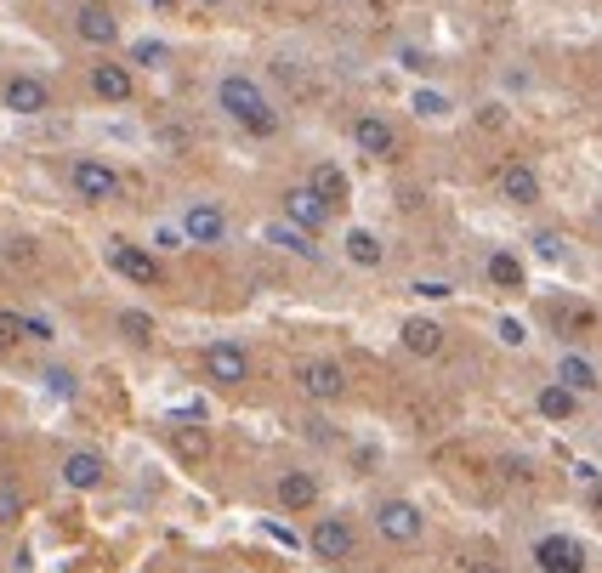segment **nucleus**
Returning a JSON list of instances; mask_svg holds the SVG:
<instances>
[{
	"label": "nucleus",
	"instance_id": "obj_22",
	"mask_svg": "<svg viewBox=\"0 0 602 573\" xmlns=\"http://www.w3.org/2000/svg\"><path fill=\"white\" fill-rule=\"evenodd\" d=\"M171 449L182 454V460H211V426H199V420H182V426H171Z\"/></svg>",
	"mask_w": 602,
	"mask_h": 573
},
{
	"label": "nucleus",
	"instance_id": "obj_11",
	"mask_svg": "<svg viewBox=\"0 0 602 573\" xmlns=\"http://www.w3.org/2000/svg\"><path fill=\"white\" fill-rule=\"evenodd\" d=\"M353 148L358 154H370V159H392L398 154V131H392L381 114H358L353 120Z\"/></svg>",
	"mask_w": 602,
	"mask_h": 573
},
{
	"label": "nucleus",
	"instance_id": "obj_17",
	"mask_svg": "<svg viewBox=\"0 0 602 573\" xmlns=\"http://www.w3.org/2000/svg\"><path fill=\"white\" fill-rule=\"evenodd\" d=\"M91 97L97 103H131V69L125 63H91Z\"/></svg>",
	"mask_w": 602,
	"mask_h": 573
},
{
	"label": "nucleus",
	"instance_id": "obj_15",
	"mask_svg": "<svg viewBox=\"0 0 602 573\" xmlns=\"http://www.w3.org/2000/svg\"><path fill=\"white\" fill-rule=\"evenodd\" d=\"M74 35L91 40V46H114V40H120V23H114V12H108V6L86 0V6L74 12Z\"/></svg>",
	"mask_w": 602,
	"mask_h": 573
},
{
	"label": "nucleus",
	"instance_id": "obj_29",
	"mask_svg": "<svg viewBox=\"0 0 602 573\" xmlns=\"http://www.w3.org/2000/svg\"><path fill=\"white\" fill-rule=\"evenodd\" d=\"M409 108H415L421 120H443V114H449V97H443V91H415Z\"/></svg>",
	"mask_w": 602,
	"mask_h": 573
},
{
	"label": "nucleus",
	"instance_id": "obj_21",
	"mask_svg": "<svg viewBox=\"0 0 602 573\" xmlns=\"http://www.w3.org/2000/svg\"><path fill=\"white\" fill-rule=\"evenodd\" d=\"M534 409H540L546 420H574L580 415V392H568L563 381H546L540 392H534Z\"/></svg>",
	"mask_w": 602,
	"mask_h": 573
},
{
	"label": "nucleus",
	"instance_id": "obj_39",
	"mask_svg": "<svg viewBox=\"0 0 602 573\" xmlns=\"http://www.w3.org/2000/svg\"><path fill=\"white\" fill-rule=\"evenodd\" d=\"M199 6H222V0H199Z\"/></svg>",
	"mask_w": 602,
	"mask_h": 573
},
{
	"label": "nucleus",
	"instance_id": "obj_2",
	"mask_svg": "<svg viewBox=\"0 0 602 573\" xmlns=\"http://www.w3.org/2000/svg\"><path fill=\"white\" fill-rule=\"evenodd\" d=\"M69 188L86 199V205H114L120 199V171L114 165H103V159H74L69 165Z\"/></svg>",
	"mask_w": 602,
	"mask_h": 573
},
{
	"label": "nucleus",
	"instance_id": "obj_32",
	"mask_svg": "<svg viewBox=\"0 0 602 573\" xmlns=\"http://www.w3.org/2000/svg\"><path fill=\"white\" fill-rule=\"evenodd\" d=\"M40 381H46V392H52V398H74V375H69V369H46Z\"/></svg>",
	"mask_w": 602,
	"mask_h": 573
},
{
	"label": "nucleus",
	"instance_id": "obj_12",
	"mask_svg": "<svg viewBox=\"0 0 602 573\" xmlns=\"http://www.w3.org/2000/svg\"><path fill=\"white\" fill-rule=\"evenodd\" d=\"M495 188L506 205H540V171L534 165H523V159H512V165H500Z\"/></svg>",
	"mask_w": 602,
	"mask_h": 573
},
{
	"label": "nucleus",
	"instance_id": "obj_36",
	"mask_svg": "<svg viewBox=\"0 0 602 573\" xmlns=\"http://www.w3.org/2000/svg\"><path fill=\"white\" fill-rule=\"evenodd\" d=\"M154 244H160V250H182V244H188V233H182V227H160V233H154Z\"/></svg>",
	"mask_w": 602,
	"mask_h": 573
},
{
	"label": "nucleus",
	"instance_id": "obj_38",
	"mask_svg": "<svg viewBox=\"0 0 602 573\" xmlns=\"http://www.w3.org/2000/svg\"><path fill=\"white\" fill-rule=\"evenodd\" d=\"M461 568H466V573H500V568H489V562H483V556H466Z\"/></svg>",
	"mask_w": 602,
	"mask_h": 573
},
{
	"label": "nucleus",
	"instance_id": "obj_34",
	"mask_svg": "<svg viewBox=\"0 0 602 573\" xmlns=\"http://www.w3.org/2000/svg\"><path fill=\"white\" fill-rule=\"evenodd\" d=\"M534 250L546 261H563V239H557V233H534Z\"/></svg>",
	"mask_w": 602,
	"mask_h": 573
},
{
	"label": "nucleus",
	"instance_id": "obj_37",
	"mask_svg": "<svg viewBox=\"0 0 602 573\" xmlns=\"http://www.w3.org/2000/svg\"><path fill=\"white\" fill-rule=\"evenodd\" d=\"M23 335H29V341H52V324H46V318H23Z\"/></svg>",
	"mask_w": 602,
	"mask_h": 573
},
{
	"label": "nucleus",
	"instance_id": "obj_4",
	"mask_svg": "<svg viewBox=\"0 0 602 573\" xmlns=\"http://www.w3.org/2000/svg\"><path fill=\"white\" fill-rule=\"evenodd\" d=\"M375 534L387 539V545H415L426 534V517L415 500H381L375 505Z\"/></svg>",
	"mask_w": 602,
	"mask_h": 573
},
{
	"label": "nucleus",
	"instance_id": "obj_5",
	"mask_svg": "<svg viewBox=\"0 0 602 573\" xmlns=\"http://www.w3.org/2000/svg\"><path fill=\"white\" fill-rule=\"evenodd\" d=\"M307 545H313V556H319V562H353L358 556V528L347 517H319L313 522V534H307Z\"/></svg>",
	"mask_w": 602,
	"mask_h": 573
},
{
	"label": "nucleus",
	"instance_id": "obj_16",
	"mask_svg": "<svg viewBox=\"0 0 602 573\" xmlns=\"http://www.w3.org/2000/svg\"><path fill=\"white\" fill-rule=\"evenodd\" d=\"M404 352H415V358H438L443 341H449V330H443L438 318H404Z\"/></svg>",
	"mask_w": 602,
	"mask_h": 573
},
{
	"label": "nucleus",
	"instance_id": "obj_6",
	"mask_svg": "<svg viewBox=\"0 0 602 573\" xmlns=\"http://www.w3.org/2000/svg\"><path fill=\"white\" fill-rule=\"evenodd\" d=\"M296 386L313 403H336V398H347V369L336 358H307V364H296Z\"/></svg>",
	"mask_w": 602,
	"mask_h": 573
},
{
	"label": "nucleus",
	"instance_id": "obj_23",
	"mask_svg": "<svg viewBox=\"0 0 602 573\" xmlns=\"http://www.w3.org/2000/svg\"><path fill=\"white\" fill-rule=\"evenodd\" d=\"M557 381L568 386V392H597V364H591V358H580V352H563V358H557Z\"/></svg>",
	"mask_w": 602,
	"mask_h": 573
},
{
	"label": "nucleus",
	"instance_id": "obj_27",
	"mask_svg": "<svg viewBox=\"0 0 602 573\" xmlns=\"http://www.w3.org/2000/svg\"><path fill=\"white\" fill-rule=\"evenodd\" d=\"M131 63H142V69H165V63H171V46H165V40H137V46H131Z\"/></svg>",
	"mask_w": 602,
	"mask_h": 573
},
{
	"label": "nucleus",
	"instance_id": "obj_3",
	"mask_svg": "<svg viewBox=\"0 0 602 573\" xmlns=\"http://www.w3.org/2000/svg\"><path fill=\"white\" fill-rule=\"evenodd\" d=\"M108 267L120 278H131V284H142V290H154V284H165V267L154 250H142V244L131 239H108Z\"/></svg>",
	"mask_w": 602,
	"mask_h": 573
},
{
	"label": "nucleus",
	"instance_id": "obj_8",
	"mask_svg": "<svg viewBox=\"0 0 602 573\" xmlns=\"http://www.w3.org/2000/svg\"><path fill=\"white\" fill-rule=\"evenodd\" d=\"M284 222L290 227H301V233H319L324 222H330V205H324L319 193L307 188V182H301V188H284Z\"/></svg>",
	"mask_w": 602,
	"mask_h": 573
},
{
	"label": "nucleus",
	"instance_id": "obj_20",
	"mask_svg": "<svg viewBox=\"0 0 602 573\" xmlns=\"http://www.w3.org/2000/svg\"><path fill=\"white\" fill-rule=\"evenodd\" d=\"M307 188L319 193V199H324L330 210H341V205H347V193H353V188H347V171H341V165H330V159H324V165H313Z\"/></svg>",
	"mask_w": 602,
	"mask_h": 573
},
{
	"label": "nucleus",
	"instance_id": "obj_1",
	"mask_svg": "<svg viewBox=\"0 0 602 573\" xmlns=\"http://www.w3.org/2000/svg\"><path fill=\"white\" fill-rule=\"evenodd\" d=\"M216 108L250 137H279V108L267 103V91L250 74H222L216 80Z\"/></svg>",
	"mask_w": 602,
	"mask_h": 573
},
{
	"label": "nucleus",
	"instance_id": "obj_19",
	"mask_svg": "<svg viewBox=\"0 0 602 573\" xmlns=\"http://www.w3.org/2000/svg\"><path fill=\"white\" fill-rule=\"evenodd\" d=\"M546 318H551V330H557V335H574V341L597 330V313H591L585 301H551Z\"/></svg>",
	"mask_w": 602,
	"mask_h": 573
},
{
	"label": "nucleus",
	"instance_id": "obj_28",
	"mask_svg": "<svg viewBox=\"0 0 602 573\" xmlns=\"http://www.w3.org/2000/svg\"><path fill=\"white\" fill-rule=\"evenodd\" d=\"M120 335L125 341H137V347H148V341H154V318L148 313H120Z\"/></svg>",
	"mask_w": 602,
	"mask_h": 573
},
{
	"label": "nucleus",
	"instance_id": "obj_10",
	"mask_svg": "<svg viewBox=\"0 0 602 573\" xmlns=\"http://www.w3.org/2000/svg\"><path fill=\"white\" fill-rule=\"evenodd\" d=\"M205 369H211L216 386H245L250 381V352L239 347V341H216V347L205 352Z\"/></svg>",
	"mask_w": 602,
	"mask_h": 573
},
{
	"label": "nucleus",
	"instance_id": "obj_14",
	"mask_svg": "<svg viewBox=\"0 0 602 573\" xmlns=\"http://www.w3.org/2000/svg\"><path fill=\"white\" fill-rule=\"evenodd\" d=\"M273 500H279L284 511H313V505H319V477H313V471H279Z\"/></svg>",
	"mask_w": 602,
	"mask_h": 573
},
{
	"label": "nucleus",
	"instance_id": "obj_26",
	"mask_svg": "<svg viewBox=\"0 0 602 573\" xmlns=\"http://www.w3.org/2000/svg\"><path fill=\"white\" fill-rule=\"evenodd\" d=\"M489 284H495V290H523V261H517L512 250H495V256H489Z\"/></svg>",
	"mask_w": 602,
	"mask_h": 573
},
{
	"label": "nucleus",
	"instance_id": "obj_33",
	"mask_svg": "<svg viewBox=\"0 0 602 573\" xmlns=\"http://www.w3.org/2000/svg\"><path fill=\"white\" fill-rule=\"evenodd\" d=\"M495 330H500V341H506V347H523V341H529V330H523L517 318H500Z\"/></svg>",
	"mask_w": 602,
	"mask_h": 573
},
{
	"label": "nucleus",
	"instance_id": "obj_13",
	"mask_svg": "<svg viewBox=\"0 0 602 573\" xmlns=\"http://www.w3.org/2000/svg\"><path fill=\"white\" fill-rule=\"evenodd\" d=\"M182 233L194 244H222V233H228V216L211 205V199H194V205L182 210Z\"/></svg>",
	"mask_w": 602,
	"mask_h": 573
},
{
	"label": "nucleus",
	"instance_id": "obj_30",
	"mask_svg": "<svg viewBox=\"0 0 602 573\" xmlns=\"http://www.w3.org/2000/svg\"><path fill=\"white\" fill-rule=\"evenodd\" d=\"M18 341H29V335H23V313H6V307H0V352H12Z\"/></svg>",
	"mask_w": 602,
	"mask_h": 573
},
{
	"label": "nucleus",
	"instance_id": "obj_31",
	"mask_svg": "<svg viewBox=\"0 0 602 573\" xmlns=\"http://www.w3.org/2000/svg\"><path fill=\"white\" fill-rule=\"evenodd\" d=\"M409 290H415V296H426V301H449V296H455V284H443V278H415Z\"/></svg>",
	"mask_w": 602,
	"mask_h": 573
},
{
	"label": "nucleus",
	"instance_id": "obj_18",
	"mask_svg": "<svg viewBox=\"0 0 602 573\" xmlns=\"http://www.w3.org/2000/svg\"><path fill=\"white\" fill-rule=\"evenodd\" d=\"M103 477H108V460H103V454L74 449L69 460H63V483L80 488V494H86V488H103Z\"/></svg>",
	"mask_w": 602,
	"mask_h": 573
},
{
	"label": "nucleus",
	"instance_id": "obj_35",
	"mask_svg": "<svg viewBox=\"0 0 602 573\" xmlns=\"http://www.w3.org/2000/svg\"><path fill=\"white\" fill-rule=\"evenodd\" d=\"M18 511H23L18 488H6V483H0V522H12V517H18Z\"/></svg>",
	"mask_w": 602,
	"mask_h": 573
},
{
	"label": "nucleus",
	"instance_id": "obj_24",
	"mask_svg": "<svg viewBox=\"0 0 602 573\" xmlns=\"http://www.w3.org/2000/svg\"><path fill=\"white\" fill-rule=\"evenodd\" d=\"M267 244H279V250H290V256H301V261H319L313 233H301V227H290V222H267Z\"/></svg>",
	"mask_w": 602,
	"mask_h": 573
},
{
	"label": "nucleus",
	"instance_id": "obj_9",
	"mask_svg": "<svg viewBox=\"0 0 602 573\" xmlns=\"http://www.w3.org/2000/svg\"><path fill=\"white\" fill-rule=\"evenodd\" d=\"M0 103L12 108V114H46V108H52V86L35 80V74H12V80L0 86Z\"/></svg>",
	"mask_w": 602,
	"mask_h": 573
},
{
	"label": "nucleus",
	"instance_id": "obj_7",
	"mask_svg": "<svg viewBox=\"0 0 602 573\" xmlns=\"http://www.w3.org/2000/svg\"><path fill=\"white\" fill-rule=\"evenodd\" d=\"M534 568L540 573H585V545L574 534H540L534 539Z\"/></svg>",
	"mask_w": 602,
	"mask_h": 573
},
{
	"label": "nucleus",
	"instance_id": "obj_25",
	"mask_svg": "<svg viewBox=\"0 0 602 573\" xmlns=\"http://www.w3.org/2000/svg\"><path fill=\"white\" fill-rule=\"evenodd\" d=\"M341 244H347V261H353V267H381V261H387V244L375 239L370 227H353Z\"/></svg>",
	"mask_w": 602,
	"mask_h": 573
}]
</instances>
